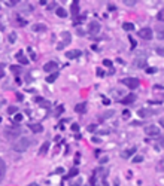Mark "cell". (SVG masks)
I'll return each instance as SVG.
<instances>
[{"label":"cell","instance_id":"6da1fadb","mask_svg":"<svg viewBox=\"0 0 164 186\" xmlns=\"http://www.w3.org/2000/svg\"><path fill=\"white\" fill-rule=\"evenodd\" d=\"M31 144H33V140L30 137H19L17 140V143H15V146H14V150L24 152V150H27L29 146H31Z\"/></svg>","mask_w":164,"mask_h":186},{"label":"cell","instance_id":"7a4b0ae2","mask_svg":"<svg viewBox=\"0 0 164 186\" xmlns=\"http://www.w3.org/2000/svg\"><path fill=\"white\" fill-rule=\"evenodd\" d=\"M145 66H146V55L143 51H140V52H137L136 57H134V67L143 69Z\"/></svg>","mask_w":164,"mask_h":186},{"label":"cell","instance_id":"3957f363","mask_svg":"<svg viewBox=\"0 0 164 186\" xmlns=\"http://www.w3.org/2000/svg\"><path fill=\"white\" fill-rule=\"evenodd\" d=\"M124 85L127 86V88H130V89H136L137 86H139V79L137 77H124L122 81H121Z\"/></svg>","mask_w":164,"mask_h":186},{"label":"cell","instance_id":"277c9868","mask_svg":"<svg viewBox=\"0 0 164 186\" xmlns=\"http://www.w3.org/2000/svg\"><path fill=\"white\" fill-rule=\"evenodd\" d=\"M61 37H63V42L57 45V49H63L64 46H67L70 43V40H72V36H70L69 31H63L61 33Z\"/></svg>","mask_w":164,"mask_h":186},{"label":"cell","instance_id":"5b68a950","mask_svg":"<svg viewBox=\"0 0 164 186\" xmlns=\"http://www.w3.org/2000/svg\"><path fill=\"white\" fill-rule=\"evenodd\" d=\"M145 132L148 134V137H158L160 136V128L157 125H148L145 128Z\"/></svg>","mask_w":164,"mask_h":186},{"label":"cell","instance_id":"8992f818","mask_svg":"<svg viewBox=\"0 0 164 186\" xmlns=\"http://www.w3.org/2000/svg\"><path fill=\"white\" fill-rule=\"evenodd\" d=\"M152 36H154V33H152V30H151V28H142V30H139V37L145 39V40H151Z\"/></svg>","mask_w":164,"mask_h":186},{"label":"cell","instance_id":"52a82bcc","mask_svg":"<svg viewBox=\"0 0 164 186\" xmlns=\"http://www.w3.org/2000/svg\"><path fill=\"white\" fill-rule=\"evenodd\" d=\"M98 31H100V24H98L97 21H91L88 24V33L90 34H97Z\"/></svg>","mask_w":164,"mask_h":186},{"label":"cell","instance_id":"ba28073f","mask_svg":"<svg viewBox=\"0 0 164 186\" xmlns=\"http://www.w3.org/2000/svg\"><path fill=\"white\" fill-rule=\"evenodd\" d=\"M43 70H45V71H48V73L55 71V70H57V63H55V61H48L46 64L43 66Z\"/></svg>","mask_w":164,"mask_h":186},{"label":"cell","instance_id":"9c48e42d","mask_svg":"<svg viewBox=\"0 0 164 186\" xmlns=\"http://www.w3.org/2000/svg\"><path fill=\"white\" fill-rule=\"evenodd\" d=\"M36 101H37V104L41 106V107H43V109H49V107H51V101H48L46 98H41V97H37V98H36Z\"/></svg>","mask_w":164,"mask_h":186},{"label":"cell","instance_id":"30bf717a","mask_svg":"<svg viewBox=\"0 0 164 186\" xmlns=\"http://www.w3.org/2000/svg\"><path fill=\"white\" fill-rule=\"evenodd\" d=\"M134 100H136V94H128V95H124L121 98V103L122 104H131Z\"/></svg>","mask_w":164,"mask_h":186},{"label":"cell","instance_id":"8fae6325","mask_svg":"<svg viewBox=\"0 0 164 186\" xmlns=\"http://www.w3.org/2000/svg\"><path fill=\"white\" fill-rule=\"evenodd\" d=\"M82 52L79 49H73V51H69V52H66V57L70 58V60H73V58H78V57H81Z\"/></svg>","mask_w":164,"mask_h":186},{"label":"cell","instance_id":"7c38bea8","mask_svg":"<svg viewBox=\"0 0 164 186\" xmlns=\"http://www.w3.org/2000/svg\"><path fill=\"white\" fill-rule=\"evenodd\" d=\"M137 113H139L140 118H148L151 115H154V110H151V109H140Z\"/></svg>","mask_w":164,"mask_h":186},{"label":"cell","instance_id":"4fadbf2b","mask_svg":"<svg viewBox=\"0 0 164 186\" xmlns=\"http://www.w3.org/2000/svg\"><path fill=\"white\" fill-rule=\"evenodd\" d=\"M31 30L33 31H45V30H46V25L41 24V23H36V24L31 25Z\"/></svg>","mask_w":164,"mask_h":186},{"label":"cell","instance_id":"5bb4252c","mask_svg":"<svg viewBox=\"0 0 164 186\" xmlns=\"http://www.w3.org/2000/svg\"><path fill=\"white\" fill-rule=\"evenodd\" d=\"M75 110L78 112V113H85V110H87V103L82 101V103H79V104H76V106H75Z\"/></svg>","mask_w":164,"mask_h":186},{"label":"cell","instance_id":"9a60e30c","mask_svg":"<svg viewBox=\"0 0 164 186\" xmlns=\"http://www.w3.org/2000/svg\"><path fill=\"white\" fill-rule=\"evenodd\" d=\"M136 148H131V149H128V150H125V152H122V154H121V156L124 158V159H127V158H130L131 155H134L136 154Z\"/></svg>","mask_w":164,"mask_h":186},{"label":"cell","instance_id":"2e32d148","mask_svg":"<svg viewBox=\"0 0 164 186\" xmlns=\"http://www.w3.org/2000/svg\"><path fill=\"white\" fill-rule=\"evenodd\" d=\"M17 60H18V61L21 63V64H29V58H25V57H24L23 51H19L18 54H17Z\"/></svg>","mask_w":164,"mask_h":186},{"label":"cell","instance_id":"e0dca14e","mask_svg":"<svg viewBox=\"0 0 164 186\" xmlns=\"http://www.w3.org/2000/svg\"><path fill=\"white\" fill-rule=\"evenodd\" d=\"M29 128L33 132H42V130H43V127H42V125H39V124H30Z\"/></svg>","mask_w":164,"mask_h":186},{"label":"cell","instance_id":"ac0fdd59","mask_svg":"<svg viewBox=\"0 0 164 186\" xmlns=\"http://www.w3.org/2000/svg\"><path fill=\"white\" fill-rule=\"evenodd\" d=\"M70 11H72V15H76L78 12H79V2H73L72 3V6H70Z\"/></svg>","mask_w":164,"mask_h":186},{"label":"cell","instance_id":"d6986e66","mask_svg":"<svg viewBox=\"0 0 164 186\" xmlns=\"http://www.w3.org/2000/svg\"><path fill=\"white\" fill-rule=\"evenodd\" d=\"M48 149H49V142H45L42 146H41V150H39V154L41 155H45L48 152Z\"/></svg>","mask_w":164,"mask_h":186},{"label":"cell","instance_id":"ffe728a7","mask_svg":"<svg viewBox=\"0 0 164 186\" xmlns=\"http://www.w3.org/2000/svg\"><path fill=\"white\" fill-rule=\"evenodd\" d=\"M55 14L60 17V18H66V17H67V12H66L63 8H57V9H55Z\"/></svg>","mask_w":164,"mask_h":186},{"label":"cell","instance_id":"44dd1931","mask_svg":"<svg viewBox=\"0 0 164 186\" xmlns=\"http://www.w3.org/2000/svg\"><path fill=\"white\" fill-rule=\"evenodd\" d=\"M114 113H115L114 110H108V112H104V115L100 116V121H104V119H108V118H112Z\"/></svg>","mask_w":164,"mask_h":186},{"label":"cell","instance_id":"7402d4cb","mask_svg":"<svg viewBox=\"0 0 164 186\" xmlns=\"http://www.w3.org/2000/svg\"><path fill=\"white\" fill-rule=\"evenodd\" d=\"M122 28L127 30V31H131V30H134V25L131 24V23H124L122 24Z\"/></svg>","mask_w":164,"mask_h":186},{"label":"cell","instance_id":"603a6c76","mask_svg":"<svg viewBox=\"0 0 164 186\" xmlns=\"http://www.w3.org/2000/svg\"><path fill=\"white\" fill-rule=\"evenodd\" d=\"M57 77H58V73H55V71H54V73H51V75L46 77V82H49V83H51V82H54Z\"/></svg>","mask_w":164,"mask_h":186},{"label":"cell","instance_id":"cb8c5ba5","mask_svg":"<svg viewBox=\"0 0 164 186\" xmlns=\"http://www.w3.org/2000/svg\"><path fill=\"white\" fill-rule=\"evenodd\" d=\"M63 112H64V106H58V107L55 109V113H54V115H55V116H60Z\"/></svg>","mask_w":164,"mask_h":186},{"label":"cell","instance_id":"d4e9b609","mask_svg":"<svg viewBox=\"0 0 164 186\" xmlns=\"http://www.w3.org/2000/svg\"><path fill=\"white\" fill-rule=\"evenodd\" d=\"M81 185H82V179L81 177H78L76 180H73V182L70 183V186H81Z\"/></svg>","mask_w":164,"mask_h":186},{"label":"cell","instance_id":"484cf974","mask_svg":"<svg viewBox=\"0 0 164 186\" xmlns=\"http://www.w3.org/2000/svg\"><path fill=\"white\" fill-rule=\"evenodd\" d=\"M143 161V156L142 155H136L134 158H133V162H136V164H139V162H142Z\"/></svg>","mask_w":164,"mask_h":186},{"label":"cell","instance_id":"4316f807","mask_svg":"<svg viewBox=\"0 0 164 186\" xmlns=\"http://www.w3.org/2000/svg\"><path fill=\"white\" fill-rule=\"evenodd\" d=\"M78 173H79V171H78V168H72L67 177H75V176H78Z\"/></svg>","mask_w":164,"mask_h":186},{"label":"cell","instance_id":"83f0119b","mask_svg":"<svg viewBox=\"0 0 164 186\" xmlns=\"http://www.w3.org/2000/svg\"><path fill=\"white\" fill-rule=\"evenodd\" d=\"M15 40H17V33H11V34H9V42L15 43Z\"/></svg>","mask_w":164,"mask_h":186},{"label":"cell","instance_id":"f1b7e54d","mask_svg":"<svg viewBox=\"0 0 164 186\" xmlns=\"http://www.w3.org/2000/svg\"><path fill=\"white\" fill-rule=\"evenodd\" d=\"M21 121H23V115L21 113H17L14 116V122H21Z\"/></svg>","mask_w":164,"mask_h":186},{"label":"cell","instance_id":"f546056e","mask_svg":"<svg viewBox=\"0 0 164 186\" xmlns=\"http://www.w3.org/2000/svg\"><path fill=\"white\" fill-rule=\"evenodd\" d=\"M15 112H18L17 106H9L8 107V113H15Z\"/></svg>","mask_w":164,"mask_h":186},{"label":"cell","instance_id":"4dcf8cb0","mask_svg":"<svg viewBox=\"0 0 164 186\" xmlns=\"http://www.w3.org/2000/svg\"><path fill=\"white\" fill-rule=\"evenodd\" d=\"M5 177V165H0V182L3 180Z\"/></svg>","mask_w":164,"mask_h":186},{"label":"cell","instance_id":"1f68e13d","mask_svg":"<svg viewBox=\"0 0 164 186\" xmlns=\"http://www.w3.org/2000/svg\"><path fill=\"white\" fill-rule=\"evenodd\" d=\"M124 5H127V6H134V5H136V0H124Z\"/></svg>","mask_w":164,"mask_h":186},{"label":"cell","instance_id":"d6a6232c","mask_svg":"<svg viewBox=\"0 0 164 186\" xmlns=\"http://www.w3.org/2000/svg\"><path fill=\"white\" fill-rule=\"evenodd\" d=\"M103 66H106V67H112V61H110V60H103Z\"/></svg>","mask_w":164,"mask_h":186},{"label":"cell","instance_id":"836d02e7","mask_svg":"<svg viewBox=\"0 0 164 186\" xmlns=\"http://www.w3.org/2000/svg\"><path fill=\"white\" fill-rule=\"evenodd\" d=\"M76 34H78V36H85V31H84L81 27H78V28H76Z\"/></svg>","mask_w":164,"mask_h":186},{"label":"cell","instance_id":"e575fe53","mask_svg":"<svg viewBox=\"0 0 164 186\" xmlns=\"http://www.w3.org/2000/svg\"><path fill=\"white\" fill-rule=\"evenodd\" d=\"M11 70L14 71V73H19V71H21V69H19L18 66H11Z\"/></svg>","mask_w":164,"mask_h":186},{"label":"cell","instance_id":"d590c367","mask_svg":"<svg viewBox=\"0 0 164 186\" xmlns=\"http://www.w3.org/2000/svg\"><path fill=\"white\" fill-rule=\"evenodd\" d=\"M122 118H124V119H128V118H130V110H124V112H122Z\"/></svg>","mask_w":164,"mask_h":186},{"label":"cell","instance_id":"8d00e7d4","mask_svg":"<svg viewBox=\"0 0 164 186\" xmlns=\"http://www.w3.org/2000/svg\"><path fill=\"white\" fill-rule=\"evenodd\" d=\"M96 130H97V125H94V124H93V125H90V127H88V131H90V132H94Z\"/></svg>","mask_w":164,"mask_h":186},{"label":"cell","instance_id":"74e56055","mask_svg":"<svg viewBox=\"0 0 164 186\" xmlns=\"http://www.w3.org/2000/svg\"><path fill=\"white\" fill-rule=\"evenodd\" d=\"M163 17H164V12H163V11H160V12H158V15H157V18H158V21H163V19H164Z\"/></svg>","mask_w":164,"mask_h":186},{"label":"cell","instance_id":"f35d334b","mask_svg":"<svg viewBox=\"0 0 164 186\" xmlns=\"http://www.w3.org/2000/svg\"><path fill=\"white\" fill-rule=\"evenodd\" d=\"M57 8V3L55 2H52V3H49V6H48V9L49 11H52V9H55Z\"/></svg>","mask_w":164,"mask_h":186},{"label":"cell","instance_id":"ab89813d","mask_svg":"<svg viewBox=\"0 0 164 186\" xmlns=\"http://www.w3.org/2000/svg\"><path fill=\"white\" fill-rule=\"evenodd\" d=\"M97 76H98V77H103V76H104V71H103L102 69H97Z\"/></svg>","mask_w":164,"mask_h":186},{"label":"cell","instance_id":"60d3db41","mask_svg":"<svg viewBox=\"0 0 164 186\" xmlns=\"http://www.w3.org/2000/svg\"><path fill=\"white\" fill-rule=\"evenodd\" d=\"M103 104H110V100H109V98H106V97H103Z\"/></svg>","mask_w":164,"mask_h":186},{"label":"cell","instance_id":"b9f144b4","mask_svg":"<svg viewBox=\"0 0 164 186\" xmlns=\"http://www.w3.org/2000/svg\"><path fill=\"white\" fill-rule=\"evenodd\" d=\"M61 173H64V170H63L61 167H58V168L55 170V174H61Z\"/></svg>","mask_w":164,"mask_h":186},{"label":"cell","instance_id":"7bdbcfd3","mask_svg":"<svg viewBox=\"0 0 164 186\" xmlns=\"http://www.w3.org/2000/svg\"><path fill=\"white\" fill-rule=\"evenodd\" d=\"M130 42H131V49H134V46H136V42H134V39H133V37H130Z\"/></svg>","mask_w":164,"mask_h":186},{"label":"cell","instance_id":"ee69618b","mask_svg":"<svg viewBox=\"0 0 164 186\" xmlns=\"http://www.w3.org/2000/svg\"><path fill=\"white\" fill-rule=\"evenodd\" d=\"M72 130H73V131H78V130H79V125H78V124H73V125H72Z\"/></svg>","mask_w":164,"mask_h":186},{"label":"cell","instance_id":"f6af8a7d","mask_svg":"<svg viewBox=\"0 0 164 186\" xmlns=\"http://www.w3.org/2000/svg\"><path fill=\"white\" fill-rule=\"evenodd\" d=\"M146 71H148V73H155V71H157V69H154V67H149V69H146Z\"/></svg>","mask_w":164,"mask_h":186},{"label":"cell","instance_id":"bcb514c9","mask_svg":"<svg viewBox=\"0 0 164 186\" xmlns=\"http://www.w3.org/2000/svg\"><path fill=\"white\" fill-rule=\"evenodd\" d=\"M108 9H109V11H115V5H112V3H110V5L108 6Z\"/></svg>","mask_w":164,"mask_h":186},{"label":"cell","instance_id":"7dc6e473","mask_svg":"<svg viewBox=\"0 0 164 186\" xmlns=\"http://www.w3.org/2000/svg\"><path fill=\"white\" fill-rule=\"evenodd\" d=\"M157 52H158V54H160L161 57L164 55V54H163V52H164V51H163V48H158V49H157Z\"/></svg>","mask_w":164,"mask_h":186},{"label":"cell","instance_id":"c3c4849f","mask_svg":"<svg viewBox=\"0 0 164 186\" xmlns=\"http://www.w3.org/2000/svg\"><path fill=\"white\" fill-rule=\"evenodd\" d=\"M93 142L94 143H100V138H98V137H93Z\"/></svg>","mask_w":164,"mask_h":186},{"label":"cell","instance_id":"681fc988","mask_svg":"<svg viewBox=\"0 0 164 186\" xmlns=\"http://www.w3.org/2000/svg\"><path fill=\"white\" fill-rule=\"evenodd\" d=\"M133 125H134V127H139V125H142V122H139V121H134V122H133Z\"/></svg>","mask_w":164,"mask_h":186},{"label":"cell","instance_id":"f907efd6","mask_svg":"<svg viewBox=\"0 0 164 186\" xmlns=\"http://www.w3.org/2000/svg\"><path fill=\"white\" fill-rule=\"evenodd\" d=\"M6 3H8V5H11V6H14V5H17V2H15V0H14V2H6Z\"/></svg>","mask_w":164,"mask_h":186},{"label":"cell","instance_id":"816d5d0a","mask_svg":"<svg viewBox=\"0 0 164 186\" xmlns=\"http://www.w3.org/2000/svg\"><path fill=\"white\" fill-rule=\"evenodd\" d=\"M29 186H39L37 183H31V185H29Z\"/></svg>","mask_w":164,"mask_h":186},{"label":"cell","instance_id":"f5cc1de1","mask_svg":"<svg viewBox=\"0 0 164 186\" xmlns=\"http://www.w3.org/2000/svg\"><path fill=\"white\" fill-rule=\"evenodd\" d=\"M3 104V100H2V98H0V106H2Z\"/></svg>","mask_w":164,"mask_h":186},{"label":"cell","instance_id":"db71d44e","mask_svg":"<svg viewBox=\"0 0 164 186\" xmlns=\"http://www.w3.org/2000/svg\"><path fill=\"white\" fill-rule=\"evenodd\" d=\"M0 165H5V164H3V161H2V159H0Z\"/></svg>","mask_w":164,"mask_h":186},{"label":"cell","instance_id":"11a10c76","mask_svg":"<svg viewBox=\"0 0 164 186\" xmlns=\"http://www.w3.org/2000/svg\"><path fill=\"white\" fill-rule=\"evenodd\" d=\"M103 185H104V186H109V185H108V183H106V182H103Z\"/></svg>","mask_w":164,"mask_h":186},{"label":"cell","instance_id":"9f6ffc18","mask_svg":"<svg viewBox=\"0 0 164 186\" xmlns=\"http://www.w3.org/2000/svg\"><path fill=\"white\" fill-rule=\"evenodd\" d=\"M3 76V71H0V77H2Z\"/></svg>","mask_w":164,"mask_h":186},{"label":"cell","instance_id":"6f0895ef","mask_svg":"<svg viewBox=\"0 0 164 186\" xmlns=\"http://www.w3.org/2000/svg\"><path fill=\"white\" fill-rule=\"evenodd\" d=\"M0 28H3V25H2V24H0Z\"/></svg>","mask_w":164,"mask_h":186}]
</instances>
